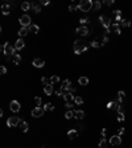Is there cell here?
Wrapping results in <instances>:
<instances>
[{
	"label": "cell",
	"mask_w": 132,
	"mask_h": 148,
	"mask_svg": "<svg viewBox=\"0 0 132 148\" xmlns=\"http://www.w3.org/2000/svg\"><path fill=\"white\" fill-rule=\"evenodd\" d=\"M90 46H91L90 43H87V41L79 38V40H75L73 49H74V53H75V54H81V53H83L85 50H87Z\"/></svg>",
	"instance_id": "obj_1"
},
{
	"label": "cell",
	"mask_w": 132,
	"mask_h": 148,
	"mask_svg": "<svg viewBox=\"0 0 132 148\" xmlns=\"http://www.w3.org/2000/svg\"><path fill=\"white\" fill-rule=\"evenodd\" d=\"M67 93H71V94H73V93H75V87H73V86H71V87L67 90Z\"/></svg>",
	"instance_id": "obj_47"
},
{
	"label": "cell",
	"mask_w": 132,
	"mask_h": 148,
	"mask_svg": "<svg viewBox=\"0 0 132 148\" xmlns=\"http://www.w3.org/2000/svg\"><path fill=\"white\" fill-rule=\"evenodd\" d=\"M12 60H13V62H15L16 65H19V64L21 62V56H20V54H17V53H16V54L12 57Z\"/></svg>",
	"instance_id": "obj_26"
},
{
	"label": "cell",
	"mask_w": 132,
	"mask_h": 148,
	"mask_svg": "<svg viewBox=\"0 0 132 148\" xmlns=\"http://www.w3.org/2000/svg\"><path fill=\"white\" fill-rule=\"evenodd\" d=\"M100 7H102V3H100V2H95V3H93V11H99Z\"/></svg>",
	"instance_id": "obj_27"
},
{
	"label": "cell",
	"mask_w": 132,
	"mask_h": 148,
	"mask_svg": "<svg viewBox=\"0 0 132 148\" xmlns=\"http://www.w3.org/2000/svg\"><path fill=\"white\" fill-rule=\"evenodd\" d=\"M24 46H25L24 40H22V38H17V41L15 43V49H16V50H21Z\"/></svg>",
	"instance_id": "obj_13"
},
{
	"label": "cell",
	"mask_w": 132,
	"mask_h": 148,
	"mask_svg": "<svg viewBox=\"0 0 132 148\" xmlns=\"http://www.w3.org/2000/svg\"><path fill=\"white\" fill-rule=\"evenodd\" d=\"M64 99H65V102H66V103H73V102H74V99H75V95H73L71 93H65Z\"/></svg>",
	"instance_id": "obj_12"
},
{
	"label": "cell",
	"mask_w": 132,
	"mask_h": 148,
	"mask_svg": "<svg viewBox=\"0 0 132 148\" xmlns=\"http://www.w3.org/2000/svg\"><path fill=\"white\" fill-rule=\"evenodd\" d=\"M28 32H29V28H27V27H21V29L17 33H19V37L20 38H22L24 36H27L28 34Z\"/></svg>",
	"instance_id": "obj_16"
},
{
	"label": "cell",
	"mask_w": 132,
	"mask_h": 148,
	"mask_svg": "<svg viewBox=\"0 0 132 148\" xmlns=\"http://www.w3.org/2000/svg\"><path fill=\"white\" fill-rule=\"evenodd\" d=\"M75 32H77L78 34H81V36H87V34H89V28L85 27V25H81V27L77 28Z\"/></svg>",
	"instance_id": "obj_10"
},
{
	"label": "cell",
	"mask_w": 132,
	"mask_h": 148,
	"mask_svg": "<svg viewBox=\"0 0 132 148\" xmlns=\"http://www.w3.org/2000/svg\"><path fill=\"white\" fill-rule=\"evenodd\" d=\"M107 43H108V36H106V34H104V36L102 37V45H104Z\"/></svg>",
	"instance_id": "obj_40"
},
{
	"label": "cell",
	"mask_w": 132,
	"mask_h": 148,
	"mask_svg": "<svg viewBox=\"0 0 132 148\" xmlns=\"http://www.w3.org/2000/svg\"><path fill=\"white\" fill-rule=\"evenodd\" d=\"M106 147H107V139L102 138V140L99 141V148H106Z\"/></svg>",
	"instance_id": "obj_30"
},
{
	"label": "cell",
	"mask_w": 132,
	"mask_h": 148,
	"mask_svg": "<svg viewBox=\"0 0 132 148\" xmlns=\"http://www.w3.org/2000/svg\"><path fill=\"white\" fill-rule=\"evenodd\" d=\"M77 9H78V5L77 4L71 3L70 5H69V11H70V12H74V11H77Z\"/></svg>",
	"instance_id": "obj_32"
},
{
	"label": "cell",
	"mask_w": 132,
	"mask_h": 148,
	"mask_svg": "<svg viewBox=\"0 0 132 148\" xmlns=\"http://www.w3.org/2000/svg\"><path fill=\"white\" fill-rule=\"evenodd\" d=\"M111 29H112V32H115L116 34H120V33H122V32H120L119 24H112V25H111Z\"/></svg>",
	"instance_id": "obj_25"
},
{
	"label": "cell",
	"mask_w": 132,
	"mask_h": 148,
	"mask_svg": "<svg viewBox=\"0 0 132 148\" xmlns=\"http://www.w3.org/2000/svg\"><path fill=\"white\" fill-rule=\"evenodd\" d=\"M41 82L44 85H50V78H46V77H42L41 78Z\"/></svg>",
	"instance_id": "obj_37"
},
{
	"label": "cell",
	"mask_w": 132,
	"mask_h": 148,
	"mask_svg": "<svg viewBox=\"0 0 132 148\" xmlns=\"http://www.w3.org/2000/svg\"><path fill=\"white\" fill-rule=\"evenodd\" d=\"M42 109H44L45 111H53V110H54V106L51 104V103H46Z\"/></svg>",
	"instance_id": "obj_28"
},
{
	"label": "cell",
	"mask_w": 132,
	"mask_h": 148,
	"mask_svg": "<svg viewBox=\"0 0 132 148\" xmlns=\"http://www.w3.org/2000/svg\"><path fill=\"white\" fill-rule=\"evenodd\" d=\"M89 17H83V19H81V20H79V21H81V24L83 25V24H86V23H89Z\"/></svg>",
	"instance_id": "obj_42"
},
{
	"label": "cell",
	"mask_w": 132,
	"mask_h": 148,
	"mask_svg": "<svg viewBox=\"0 0 132 148\" xmlns=\"http://www.w3.org/2000/svg\"><path fill=\"white\" fill-rule=\"evenodd\" d=\"M19 21H20L21 27H27V28H28V27L32 25V23H31L32 20H31V16H29V15H22V16L20 17Z\"/></svg>",
	"instance_id": "obj_5"
},
{
	"label": "cell",
	"mask_w": 132,
	"mask_h": 148,
	"mask_svg": "<svg viewBox=\"0 0 132 148\" xmlns=\"http://www.w3.org/2000/svg\"><path fill=\"white\" fill-rule=\"evenodd\" d=\"M28 28H29V32H32V33H34V34L40 32V28H38V25H36V24H32L31 27H28Z\"/></svg>",
	"instance_id": "obj_21"
},
{
	"label": "cell",
	"mask_w": 132,
	"mask_h": 148,
	"mask_svg": "<svg viewBox=\"0 0 132 148\" xmlns=\"http://www.w3.org/2000/svg\"><path fill=\"white\" fill-rule=\"evenodd\" d=\"M41 148H46V147H45V145H42V147H41Z\"/></svg>",
	"instance_id": "obj_51"
},
{
	"label": "cell",
	"mask_w": 132,
	"mask_h": 148,
	"mask_svg": "<svg viewBox=\"0 0 132 148\" xmlns=\"http://www.w3.org/2000/svg\"><path fill=\"white\" fill-rule=\"evenodd\" d=\"M34 102L37 103V107H41V104H42V99L40 98V97H36V98H34Z\"/></svg>",
	"instance_id": "obj_36"
},
{
	"label": "cell",
	"mask_w": 132,
	"mask_h": 148,
	"mask_svg": "<svg viewBox=\"0 0 132 148\" xmlns=\"http://www.w3.org/2000/svg\"><path fill=\"white\" fill-rule=\"evenodd\" d=\"M32 64H33V66H34V68H44L45 61L42 60V58H34Z\"/></svg>",
	"instance_id": "obj_11"
},
{
	"label": "cell",
	"mask_w": 132,
	"mask_h": 148,
	"mask_svg": "<svg viewBox=\"0 0 132 148\" xmlns=\"http://www.w3.org/2000/svg\"><path fill=\"white\" fill-rule=\"evenodd\" d=\"M32 9H33L36 13H40V12H41V7H40L38 3H32Z\"/></svg>",
	"instance_id": "obj_22"
},
{
	"label": "cell",
	"mask_w": 132,
	"mask_h": 148,
	"mask_svg": "<svg viewBox=\"0 0 132 148\" xmlns=\"http://www.w3.org/2000/svg\"><path fill=\"white\" fill-rule=\"evenodd\" d=\"M110 143L112 145H120L122 144V138H120L119 135H114V136L110 138Z\"/></svg>",
	"instance_id": "obj_9"
},
{
	"label": "cell",
	"mask_w": 132,
	"mask_h": 148,
	"mask_svg": "<svg viewBox=\"0 0 132 148\" xmlns=\"http://www.w3.org/2000/svg\"><path fill=\"white\" fill-rule=\"evenodd\" d=\"M120 24H122V27H129V25H131V21H129V20H124V19H123V21L120 23Z\"/></svg>",
	"instance_id": "obj_39"
},
{
	"label": "cell",
	"mask_w": 132,
	"mask_h": 148,
	"mask_svg": "<svg viewBox=\"0 0 132 148\" xmlns=\"http://www.w3.org/2000/svg\"><path fill=\"white\" fill-rule=\"evenodd\" d=\"M0 73H2V74H5V73H7V69H5V66H3V65L0 66Z\"/></svg>",
	"instance_id": "obj_43"
},
{
	"label": "cell",
	"mask_w": 132,
	"mask_h": 148,
	"mask_svg": "<svg viewBox=\"0 0 132 148\" xmlns=\"http://www.w3.org/2000/svg\"><path fill=\"white\" fill-rule=\"evenodd\" d=\"M9 109H11L12 112H19L20 109H21V106H20V103L17 102V100H12V102L9 103Z\"/></svg>",
	"instance_id": "obj_8"
},
{
	"label": "cell",
	"mask_w": 132,
	"mask_h": 148,
	"mask_svg": "<svg viewBox=\"0 0 132 148\" xmlns=\"http://www.w3.org/2000/svg\"><path fill=\"white\" fill-rule=\"evenodd\" d=\"M118 132H119V136H120V135H122V134H124V128H123V127H120Z\"/></svg>",
	"instance_id": "obj_49"
},
{
	"label": "cell",
	"mask_w": 132,
	"mask_h": 148,
	"mask_svg": "<svg viewBox=\"0 0 132 148\" xmlns=\"http://www.w3.org/2000/svg\"><path fill=\"white\" fill-rule=\"evenodd\" d=\"M112 106H114V102H108V103H107V109H110V110H111V109H112Z\"/></svg>",
	"instance_id": "obj_48"
},
{
	"label": "cell",
	"mask_w": 132,
	"mask_h": 148,
	"mask_svg": "<svg viewBox=\"0 0 132 148\" xmlns=\"http://www.w3.org/2000/svg\"><path fill=\"white\" fill-rule=\"evenodd\" d=\"M20 123H21L20 118L11 116V118H8V120H7V126L8 127H16V126H20Z\"/></svg>",
	"instance_id": "obj_4"
},
{
	"label": "cell",
	"mask_w": 132,
	"mask_h": 148,
	"mask_svg": "<svg viewBox=\"0 0 132 148\" xmlns=\"http://www.w3.org/2000/svg\"><path fill=\"white\" fill-rule=\"evenodd\" d=\"M67 136L70 139H75L77 136H78V131H75V130H70V131L67 132Z\"/></svg>",
	"instance_id": "obj_23"
},
{
	"label": "cell",
	"mask_w": 132,
	"mask_h": 148,
	"mask_svg": "<svg viewBox=\"0 0 132 148\" xmlns=\"http://www.w3.org/2000/svg\"><path fill=\"white\" fill-rule=\"evenodd\" d=\"M40 4H44V5H49L50 2H48V0H40Z\"/></svg>",
	"instance_id": "obj_44"
},
{
	"label": "cell",
	"mask_w": 132,
	"mask_h": 148,
	"mask_svg": "<svg viewBox=\"0 0 132 148\" xmlns=\"http://www.w3.org/2000/svg\"><path fill=\"white\" fill-rule=\"evenodd\" d=\"M44 112H45V110L42 107H34L31 111V114L33 118H41V116H44Z\"/></svg>",
	"instance_id": "obj_7"
},
{
	"label": "cell",
	"mask_w": 132,
	"mask_h": 148,
	"mask_svg": "<svg viewBox=\"0 0 132 148\" xmlns=\"http://www.w3.org/2000/svg\"><path fill=\"white\" fill-rule=\"evenodd\" d=\"M74 118H75V119H83V118H85V111L75 110V111H74Z\"/></svg>",
	"instance_id": "obj_17"
},
{
	"label": "cell",
	"mask_w": 132,
	"mask_h": 148,
	"mask_svg": "<svg viewBox=\"0 0 132 148\" xmlns=\"http://www.w3.org/2000/svg\"><path fill=\"white\" fill-rule=\"evenodd\" d=\"M16 49H15V46H11L8 43H4V56H8V57H13L16 54Z\"/></svg>",
	"instance_id": "obj_3"
},
{
	"label": "cell",
	"mask_w": 132,
	"mask_h": 148,
	"mask_svg": "<svg viewBox=\"0 0 132 148\" xmlns=\"http://www.w3.org/2000/svg\"><path fill=\"white\" fill-rule=\"evenodd\" d=\"M100 134H102V136H103V138H106V135H107V130H104V128H103Z\"/></svg>",
	"instance_id": "obj_46"
},
{
	"label": "cell",
	"mask_w": 132,
	"mask_h": 148,
	"mask_svg": "<svg viewBox=\"0 0 132 148\" xmlns=\"http://www.w3.org/2000/svg\"><path fill=\"white\" fill-rule=\"evenodd\" d=\"M99 20H100V23H102V25L106 29H110V28H111L112 23H111V19H110V17H107V16H100Z\"/></svg>",
	"instance_id": "obj_6"
},
{
	"label": "cell",
	"mask_w": 132,
	"mask_h": 148,
	"mask_svg": "<svg viewBox=\"0 0 132 148\" xmlns=\"http://www.w3.org/2000/svg\"><path fill=\"white\" fill-rule=\"evenodd\" d=\"M2 13L3 15H9V4H7V3H3V5H2Z\"/></svg>",
	"instance_id": "obj_18"
},
{
	"label": "cell",
	"mask_w": 132,
	"mask_h": 148,
	"mask_svg": "<svg viewBox=\"0 0 132 148\" xmlns=\"http://www.w3.org/2000/svg\"><path fill=\"white\" fill-rule=\"evenodd\" d=\"M91 46H94V48H100L102 46V43H99V40H95L91 43Z\"/></svg>",
	"instance_id": "obj_33"
},
{
	"label": "cell",
	"mask_w": 132,
	"mask_h": 148,
	"mask_svg": "<svg viewBox=\"0 0 132 148\" xmlns=\"http://www.w3.org/2000/svg\"><path fill=\"white\" fill-rule=\"evenodd\" d=\"M103 3H104L106 5H112V4H114L112 0H106V2H103Z\"/></svg>",
	"instance_id": "obj_45"
},
{
	"label": "cell",
	"mask_w": 132,
	"mask_h": 148,
	"mask_svg": "<svg viewBox=\"0 0 132 148\" xmlns=\"http://www.w3.org/2000/svg\"><path fill=\"white\" fill-rule=\"evenodd\" d=\"M74 103H75V104H82L83 103L82 97H75V99H74Z\"/></svg>",
	"instance_id": "obj_35"
},
{
	"label": "cell",
	"mask_w": 132,
	"mask_h": 148,
	"mask_svg": "<svg viewBox=\"0 0 132 148\" xmlns=\"http://www.w3.org/2000/svg\"><path fill=\"white\" fill-rule=\"evenodd\" d=\"M91 8H93V2H90V0H83L78 4V9L82 12H89V11H91Z\"/></svg>",
	"instance_id": "obj_2"
},
{
	"label": "cell",
	"mask_w": 132,
	"mask_h": 148,
	"mask_svg": "<svg viewBox=\"0 0 132 148\" xmlns=\"http://www.w3.org/2000/svg\"><path fill=\"white\" fill-rule=\"evenodd\" d=\"M32 8V4L31 3H28V2H24L21 4V9L22 11H28V9H31Z\"/></svg>",
	"instance_id": "obj_24"
},
{
	"label": "cell",
	"mask_w": 132,
	"mask_h": 148,
	"mask_svg": "<svg viewBox=\"0 0 132 148\" xmlns=\"http://www.w3.org/2000/svg\"><path fill=\"white\" fill-rule=\"evenodd\" d=\"M124 97H125L124 91H119V93H118V100H119V102H122V100L124 99Z\"/></svg>",
	"instance_id": "obj_34"
},
{
	"label": "cell",
	"mask_w": 132,
	"mask_h": 148,
	"mask_svg": "<svg viewBox=\"0 0 132 148\" xmlns=\"http://www.w3.org/2000/svg\"><path fill=\"white\" fill-rule=\"evenodd\" d=\"M65 118L66 119H71V118H74V111H66V114H65Z\"/></svg>",
	"instance_id": "obj_31"
},
{
	"label": "cell",
	"mask_w": 132,
	"mask_h": 148,
	"mask_svg": "<svg viewBox=\"0 0 132 148\" xmlns=\"http://www.w3.org/2000/svg\"><path fill=\"white\" fill-rule=\"evenodd\" d=\"M71 87V82L69 79H64L61 83V90H69V89Z\"/></svg>",
	"instance_id": "obj_14"
},
{
	"label": "cell",
	"mask_w": 132,
	"mask_h": 148,
	"mask_svg": "<svg viewBox=\"0 0 132 148\" xmlns=\"http://www.w3.org/2000/svg\"><path fill=\"white\" fill-rule=\"evenodd\" d=\"M124 118H125V116H124V112H118V120H119V122H123Z\"/></svg>",
	"instance_id": "obj_38"
},
{
	"label": "cell",
	"mask_w": 132,
	"mask_h": 148,
	"mask_svg": "<svg viewBox=\"0 0 132 148\" xmlns=\"http://www.w3.org/2000/svg\"><path fill=\"white\" fill-rule=\"evenodd\" d=\"M74 130H75V131H82V130H83V126H82V124H77V126H75V128H74Z\"/></svg>",
	"instance_id": "obj_41"
},
{
	"label": "cell",
	"mask_w": 132,
	"mask_h": 148,
	"mask_svg": "<svg viewBox=\"0 0 132 148\" xmlns=\"http://www.w3.org/2000/svg\"><path fill=\"white\" fill-rule=\"evenodd\" d=\"M78 83H79V85H82V86L89 85V78H87V77H81V78L78 79Z\"/></svg>",
	"instance_id": "obj_19"
},
{
	"label": "cell",
	"mask_w": 132,
	"mask_h": 148,
	"mask_svg": "<svg viewBox=\"0 0 132 148\" xmlns=\"http://www.w3.org/2000/svg\"><path fill=\"white\" fill-rule=\"evenodd\" d=\"M20 128H21V131L27 132L28 130H29V124H28L27 122H24V120H21V123H20Z\"/></svg>",
	"instance_id": "obj_20"
},
{
	"label": "cell",
	"mask_w": 132,
	"mask_h": 148,
	"mask_svg": "<svg viewBox=\"0 0 132 148\" xmlns=\"http://www.w3.org/2000/svg\"><path fill=\"white\" fill-rule=\"evenodd\" d=\"M65 106H66V109H69V110H70V109L73 107V106H71V103H66Z\"/></svg>",
	"instance_id": "obj_50"
},
{
	"label": "cell",
	"mask_w": 132,
	"mask_h": 148,
	"mask_svg": "<svg viewBox=\"0 0 132 148\" xmlns=\"http://www.w3.org/2000/svg\"><path fill=\"white\" fill-rule=\"evenodd\" d=\"M53 91H54V89H53V85H45L44 86V93L46 94V95H51L53 94Z\"/></svg>",
	"instance_id": "obj_15"
},
{
	"label": "cell",
	"mask_w": 132,
	"mask_h": 148,
	"mask_svg": "<svg viewBox=\"0 0 132 148\" xmlns=\"http://www.w3.org/2000/svg\"><path fill=\"white\" fill-rule=\"evenodd\" d=\"M58 82H60V77H58V75H53V77L50 78V83H51V85L58 83Z\"/></svg>",
	"instance_id": "obj_29"
}]
</instances>
